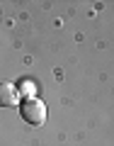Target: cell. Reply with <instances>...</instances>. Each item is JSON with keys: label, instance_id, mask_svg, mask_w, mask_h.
I'll list each match as a JSON object with an SVG mask.
<instances>
[{"label": "cell", "instance_id": "6da1fadb", "mask_svg": "<svg viewBox=\"0 0 114 146\" xmlns=\"http://www.w3.org/2000/svg\"><path fill=\"white\" fill-rule=\"evenodd\" d=\"M20 115L27 124L32 127H42L46 122V102L39 98H29V100H22V107H20Z\"/></svg>", "mask_w": 114, "mask_h": 146}, {"label": "cell", "instance_id": "7a4b0ae2", "mask_svg": "<svg viewBox=\"0 0 114 146\" xmlns=\"http://www.w3.org/2000/svg\"><path fill=\"white\" fill-rule=\"evenodd\" d=\"M15 105H20L17 85L3 80V83H0V107H15Z\"/></svg>", "mask_w": 114, "mask_h": 146}, {"label": "cell", "instance_id": "3957f363", "mask_svg": "<svg viewBox=\"0 0 114 146\" xmlns=\"http://www.w3.org/2000/svg\"><path fill=\"white\" fill-rule=\"evenodd\" d=\"M17 95H20V100H29V98H36V83L34 80H22L20 85H17Z\"/></svg>", "mask_w": 114, "mask_h": 146}]
</instances>
